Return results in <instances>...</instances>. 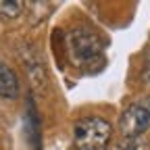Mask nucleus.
<instances>
[{
	"instance_id": "f257e3e1",
	"label": "nucleus",
	"mask_w": 150,
	"mask_h": 150,
	"mask_svg": "<svg viewBox=\"0 0 150 150\" xmlns=\"http://www.w3.org/2000/svg\"><path fill=\"white\" fill-rule=\"evenodd\" d=\"M67 56L73 67L88 73H98L104 69V40L88 23H77L67 31L65 38Z\"/></svg>"
},
{
	"instance_id": "f03ea898",
	"label": "nucleus",
	"mask_w": 150,
	"mask_h": 150,
	"mask_svg": "<svg viewBox=\"0 0 150 150\" xmlns=\"http://www.w3.org/2000/svg\"><path fill=\"white\" fill-rule=\"evenodd\" d=\"M112 140V127L106 119L90 115L75 123L73 146L75 150H108Z\"/></svg>"
},
{
	"instance_id": "7ed1b4c3",
	"label": "nucleus",
	"mask_w": 150,
	"mask_h": 150,
	"mask_svg": "<svg viewBox=\"0 0 150 150\" xmlns=\"http://www.w3.org/2000/svg\"><path fill=\"white\" fill-rule=\"evenodd\" d=\"M146 129H150V94L129 104L119 117V131L123 138L142 136Z\"/></svg>"
},
{
	"instance_id": "20e7f679",
	"label": "nucleus",
	"mask_w": 150,
	"mask_h": 150,
	"mask_svg": "<svg viewBox=\"0 0 150 150\" xmlns=\"http://www.w3.org/2000/svg\"><path fill=\"white\" fill-rule=\"evenodd\" d=\"M19 96V77L17 73L0 61V98H17Z\"/></svg>"
},
{
	"instance_id": "39448f33",
	"label": "nucleus",
	"mask_w": 150,
	"mask_h": 150,
	"mask_svg": "<svg viewBox=\"0 0 150 150\" xmlns=\"http://www.w3.org/2000/svg\"><path fill=\"white\" fill-rule=\"evenodd\" d=\"M27 129H29V140L35 146V150H40V119H38V112L33 108V102H29L27 108Z\"/></svg>"
},
{
	"instance_id": "423d86ee",
	"label": "nucleus",
	"mask_w": 150,
	"mask_h": 150,
	"mask_svg": "<svg viewBox=\"0 0 150 150\" xmlns=\"http://www.w3.org/2000/svg\"><path fill=\"white\" fill-rule=\"evenodd\" d=\"M23 6L25 2H21V0H0V17L4 21H13L23 13Z\"/></svg>"
}]
</instances>
